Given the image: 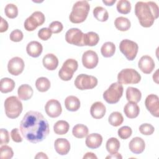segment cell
<instances>
[{
    "instance_id": "obj_1",
    "label": "cell",
    "mask_w": 159,
    "mask_h": 159,
    "mask_svg": "<svg viewBox=\"0 0 159 159\" xmlns=\"http://www.w3.org/2000/svg\"><path fill=\"white\" fill-rule=\"evenodd\" d=\"M20 130L23 137L31 143L43 140L49 134V125L42 113L30 111L26 112L20 123Z\"/></svg>"
},
{
    "instance_id": "obj_2",
    "label": "cell",
    "mask_w": 159,
    "mask_h": 159,
    "mask_svg": "<svg viewBox=\"0 0 159 159\" xmlns=\"http://www.w3.org/2000/svg\"><path fill=\"white\" fill-rule=\"evenodd\" d=\"M135 14L142 27H150L158 17V6L153 1H138L135 6Z\"/></svg>"
},
{
    "instance_id": "obj_3",
    "label": "cell",
    "mask_w": 159,
    "mask_h": 159,
    "mask_svg": "<svg viewBox=\"0 0 159 159\" xmlns=\"http://www.w3.org/2000/svg\"><path fill=\"white\" fill-rule=\"evenodd\" d=\"M89 9L90 6L87 1H79L76 2L70 14V20L75 24L83 22L88 15Z\"/></svg>"
},
{
    "instance_id": "obj_4",
    "label": "cell",
    "mask_w": 159,
    "mask_h": 159,
    "mask_svg": "<svg viewBox=\"0 0 159 159\" xmlns=\"http://www.w3.org/2000/svg\"><path fill=\"white\" fill-rule=\"evenodd\" d=\"M22 109V103L16 96L8 97L4 101L5 113L7 117L10 119L18 117L21 114Z\"/></svg>"
},
{
    "instance_id": "obj_5",
    "label": "cell",
    "mask_w": 159,
    "mask_h": 159,
    "mask_svg": "<svg viewBox=\"0 0 159 159\" xmlns=\"http://www.w3.org/2000/svg\"><path fill=\"white\" fill-rule=\"evenodd\" d=\"M124 88L118 82L112 83L103 93L104 99L109 104L117 103L123 94Z\"/></svg>"
},
{
    "instance_id": "obj_6",
    "label": "cell",
    "mask_w": 159,
    "mask_h": 159,
    "mask_svg": "<svg viewBox=\"0 0 159 159\" xmlns=\"http://www.w3.org/2000/svg\"><path fill=\"white\" fill-rule=\"evenodd\" d=\"M141 80L140 75L134 69L125 68L122 70L117 75V81L120 84H137Z\"/></svg>"
},
{
    "instance_id": "obj_7",
    "label": "cell",
    "mask_w": 159,
    "mask_h": 159,
    "mask_svg": "<svg viewBox=\"0 0 159 159\" xmlns=\"http://www.w3.org/2000/svg\"><path fill=\"white\" fill-rule=\"evenodd\" d=\"M78 61L73 58L67 59L63 63L58 71V76L63 81L70 80L73 73L78 69Z\"/></svg>"
},
{
    "instance_id": "obj_8",
    "label": "cell",
    "mask_w": 159,
    "mask_h": 159,
    "mask_svg": "<svg viewBox=\"0 0 159 159\" xmlns=\"http://www.w3.org/2000/svg\"><path fill=\"white\" fill-rule=\"evenodd\" d=\"M119 50L127 60L132 61L137 56L139 46L136 42L132 40L124 39L120 42Z\"/></svg>"
},
{
    "instance_id": "obj_9",
    "label": "cell",
    "mask_w": 159,
    "mask_h": 159,
    "mask_svg": "<svg viewBox=\"0 0 159 159\" xmlns=\"http://www.w3.org/2000/svg\"><path fill=\"white\" fill-rule=\"evenodd\" d=\"M98 80L96 77L86 74L78 75L75 80V85L80 90L90 89L96 86Z\"/></svg>"
},
{
    "instance_id": "obj_10",
    "label": "cell",
    "mask_w": 159,
    "mask_h": 159,
    "mask_svg": "<svg viewBox=\"0 0 159 159\" xmlns=\"http://www.w3.org/2000/svg\"><path fill=\"white\" fill-rule=\"evenodd\" d=\"M45 20L44 14L40 11H35L24 22V28L27 31H33L38 26L42 25Z\"/></svg>"
},
{
    "instance_id": "obj_11",
    "label": "cell",
    "mask_w": 159,
    "mask_h": 159,
    "mask_svg": "<svg viewBox=\"0 0 159 159\" xmlns=\"http://www.w3.org/2000/svg\"><path fill=\"white\" fill-rule=\"evenodd\" d=\"M83 32L78 28H71L69 29L65 34V40L70 43L76 46H84Z\"/></svg>"
},
{
    "instance_id": "obj_12",
    "label": "cell",
    "mask_w": 159,
    "mask_h": 159,
    "mask_svg": "<svg viewBox=\"0 0 159 159\" xmlns=\"http://www.w3.org/2000/svg\"><path fill=\"white\" fill-rule=\"evenodd\" d=\"M156 94H151L147 96L145 101V105L147 109L152 116L156 117H159V100Z\"/></svg>"
},
{
    "instance_id": "obj_13",
    "label": "cell",
    "mask_w": 159,
    "mask_h": 159,
    "mask_svg": "<svg viewBox=\"0 0 159 159\" xmlns=\"http://www.w3.org/2000/svg\"><path fill=\"white\" fill-rule=\"evenodd\" d=\"M24 68V60L19 57L12 58L8 62L7 70L9 73L12 75L17 76L20 75L23 71Z\"/></svg>"
},
{
    "instance_id": "obj_14",
    "label": "cell",
    "mask_w": 159,
    "mask_h": 159,
    "mask_svg": "<svg viewBox=\"0 0 159 159\" xmlns=\"http://www.w3.org/2000/svg\"><path fill=\"white\" fill-rule=\"evenodd\" d=\"M45 109L47 114L52 118L58 117L62 112L61 104L58 101L54 99H50L47 102Z\"/></svg>"
},
{
    "instance_id": "obj_15",
    "label": "cell",
    "mask_w": 159,
    "mask_h": 159,
    "mask_svg": "<svg viewBox=\"0 0 159 159\" xmlns=\"http://www.w3.org/2000/svg\"><path fill=\"white\" fill-rule=\"evenodd\" d=\"M99 61V58L97 53L93 50H88L85 52L82 56V63L83 66L88 69L95 68Z\"/></svg>"
},
{
    "instance_id": "obj_16",
    "label": "cell",
    "mask_w": 159,
    "mask_h": 159,
    "mask_svg": "<svg viewBox=\"0 0 159 159\" xmlns=\"http://www.w3.org/2000/svg\"><path fill=\"white\" fill-rule=\"evenodd\" d=\"M155 62L152 58L148 55L142 56L138 63L140 70L145 74H150L155 68Z\"/></svg>"
},
{
    "instance_id": "obj_17",
    "label": "cell",
    "mask_w": 159,
    "mask_h": 159,
    "mask_svg": "<svg viewBox=\"0 0 159 159\" xmlns=\"http://www.w3.org/2000/svg\"><path fill=\"white\" fill-rule=\"evenodd\" d=\"M55 151L61 155L68 154L70 150V143L65 138H58L55 140L54 143Z\"/></svg>"
},
{
    "instance_id": "obj_18",
    "label": "cell",
    "mask_w": 159,
    "mask_h": 159,
    "mask_svg": "<svg viewBox=\"0 0 159 159\" xmlns=\"http://www.w3.org/2000/svg\"><path fill=\"white\" fill-rule=\"evenodd\" d=\"M129 147L132 153L140 154L143 152L145 148V143L141 137H135L130 141Z\"/></svg>"
},
{
    "instance_id": "obj_19",
    "label": "cell",
    "mask_w": 159,
    "mask_h": 159,
    "mask_svg": "<svg viewBox=\"0 0 159 159\" xmlns=\"http://www.w3.org/2000/svg\"><path fill=\"white\" fill-rule=\"evenodd\" d=\"M106 112V106L100 101L95 102L91 106L90 113L91 116L94 119H99L102 118L104 116Z\"/></svg>"
},
{
    "instance_id": "obj_20",
    "label": "cell",
    "mask_w": 159,
    "mask_h": 159,
    "mask_svg": "<svg viewBox=\"0 0 159 159\" xmlns=\"http://www.w3.org/2000/svg\"><path fill=\"white\" fill-rule=\"evenodd\" d=\"M102 142V137L96 133H93L87 135L85 143L86 145L91 149H95L99 147Z\"/></svg>"
},
{
    "instance_id": "obj_21",
    "label": "cell",
    "mask_w": 159,
    "mask_h": 159,
    "mask_svg": "<svg viewBox=\"0 0 159 159\" xmlns=\"http://www.w3.org/2000/svg\"><path fill=\"white\" fill-rule=\"evenodd\" d=\"M43 50L42 44L37 41H32L29 42L26 47V51L27 54L34 58L39 57Z\"/></svg>"
},
{
    "instance_id": "obj_22",
    "label": "cell",
    "mask_w": 159,
    "mask_h": 159,
    "mask_svg": "<svg viewBox=\"0 0 159 159\" xmlns=\"http://www.w3.org/2000/svg\"><path fill=\"white\" fill-rule=\"evenodd\" d=\"M42 63L45 68L48 70L52 71L57 68L58 65V60L54 54L48 53L43 57Z\"/></svg>"
},
{
    "instance_id": "obj_23",
    "label": "cell",
    "mask_w": 159,
    "mask_h": 159,
    "mask_svg": "<svg viewBox=\"0 0 159 159\" xmlns=\"http://www.w3.org/2000/svg\"><path fill=\"white\" fill-rule=\"evenodd\" d=\"M124 112L128 118L134 119L139 116L140 108L137 103L134 102H128L124 106Z\"/></svg>"
},
{
    "instance_id": "obj_24",
    "label": "cell",
    "mask_w": 159,
    "mask_h": 159,
    "mask_svg": "<svg viewBox=\"0 0 159 159\" xmlns=\"http://www.w3.org/2000/svg\"><path fill=\"white\" fill-rule=\"evenodd\" d=\"M33 93L34 92L32 87L27 84L20 85L17 89L19 98L24 101H27L30 99L32 97Z\"/></svg>"
},
{
    "instance_id": "obj_25",
    "label": "cell",
    "mask_w": 159,
    "mask_h": 159,
    "mask_svg": "<svg viewBox=\"0 0 159 159\" xmlns=\"http://www.w3.org/2000/svg\"><path fill=\"white\" fill-rule=\"evenodd\" d=\"M142 98V93L139 89L134 87H128L126 89V99L129 102H139Z\"/></svg>"
},
{
    "instance_id": "obj_26",
    "label": "cell",
    "mask_w": 159,
    "mask_h": 159,
    "mask_svg": "<svg viewBox=\"0 0 159 159\" xmlns=\"http://www.w3.org/2000/svg\"><path fill=\"white\" fill-rule=\"evenodd\" d=\"M65 106L68 111H76L80 107V99L75 96H68L65 100Z\"/></svg>"
},
{
    "instance_id": "obj_27",
    "label": "cell",
    "mask_w": 159,
    "mask_h": 159,
    "mask_svg": "<svg viewBox=\"0 0 159 159\" xmlns=\"http://www.w3.org/2000/svg\"><path fill=\"white\" fill-rule=\"evenodd\" d=\"M99 40V37L98 34L94 32H89L84 34L83 44L86 46H95Z\"/></svg>"
},
{
    "instance_id": "obj_28",
    "label": "cell",
    "mask_w": 159,
    "mask_h": 159,
    "mask_svg": "<svg viewBox=\"0 0 159 159\" xmlns=\"http://www.w3.org/2000/svg\"><path fill=\"white\" fill-rule=\"evenodd\" d=\"M15 87V82L9 78H3L0 82V91L2 93L11 92Z\"/></svg>"
},
{
    "instance_id": "obj_29",
    "label": "cell",
    "mask_w": 159,
    "mask_h": 159,
    "mask_svg": "<svg viewBox=\"0 0 159 159\" xmlns=\"http://www.w3.org/2000/svg\"><path fill=\"white\" fill-rule=\"evenodd\" d=\"M88 128L84 124H79L75 125L72 129L73 135L78 139H83L88 134Z\"/></svg>"
},
{
    "instance_id": "obj_30",
    "label": "cell",
    "mask_w": 159,
    "mask_h": 159,
    "mask_svg": "<svg viewBox=\"0 0 159 159\" xmlns=\"http://www.w3.org/2000/svg\"><path fill=\"white\" fill-rule=\"evenodd\" d=\"M114 25L116 29L120 31H127L130 29L131 24L127 18L120 16L115 19Z\"/></svg>"
},
{
    "instance_id": "obj_31",
    "label": "cell",
    "mask_w": 159,
    "mask_h": 159,
    "mask_svg": "<svg viewBox=\"0 0 159 159\" xmlns=\"http://www.w3.org/2000/svg\"><path fill=\"white\" fill-rule=\"evenodd\" d=\"M116 51V45L113 42H107L104 43L101 48V52L102 55L106 58H109L114 55Z\"/></svg>"
},
{
    "instance_id": "obj_32",
    "label": "cell",
    "mask_w": 159,
    "mask_h": 159,
    "mask_svg": "<svg viewBox=\"0 0 159 159\" xmlns=\"http://www.w3.org/2000/svg\"><path fill=\"white\" fill-rule=\"evenodd\" d=\"M70 129L69 124L63 120H58L53 125V130L57 135H64L68 132Z\"/></svg>"
},
{
    "instance_id": "obj_33",
    "label": "cell",
    "mask_w": 159,
    "mask_h": 159,
    "mask_svg": "<svg viewBox=\"0 0 159 159\" xmlns=\"http://www.w3.org/2000/svg\"><path fill=\"white\" fill-rule=\"evenodd\" d=\"M106 147L109 154L111 155L116 153L118 152L120 148V142L115 137H111L107 140Z\"/></svg>"
},
{
    "instance_id": "obj_34",
    "label": "cell",
    "mask_w": 159,
    "mask_h": 159,
    "mask_svg": "<svg viewBox=\"0 0 159 159\" xmlns=\"http://www.w3.org/2000/svg\"><path fill=\"white\" fill-rule=\"evenodd\" d=\"M93 15L98 20L101 22H105L109 18L107 11L101 6H97L93 9Z\"/></svg>"
},
{
    "instance_id": "obj_35",
    "label": "cell",
    "mask_w": 159,
    "mask_h": 159,
    "mask_svg": "<svg viewBox=\"0 0 159 159\" xmlns=\"http://www.w3.org/2000/svg\"><path fill=\"white\" fill-rule=\"evenodd\" d=\"M35 86L40 92H45L50 88V81L45 77H40L35 81Z\"/></svg>"
},
{
    "instance_id": "obj_36",
    "label": "cell",
    "mask_w": 159,
    "mask_h": 159,
    "mask_svg": "<svg viewBox=\"0 0 159 159\" xmlns=\"http://www.w3.org/2000/svg\"><path fill=\"white\" fill-rule=\"evenodd\" d=\"M108 121L111 125L117 127L122 124L124 121V117L120 112L116 111L112 112L110 114L109 116Z\"/></svg>"
},
{
    "instance_id": "obj_37",
    "label": "cell",
    "mask_w": 159,
    "mask_h": 159,
    "mask_svg": "<svg viewBox=\"0 0 159 159\" xmlns=\"http://www.w3.org/2000/svg\"><path fill=\"white\" fill-rule=\"evenodd\" d=\"M116 8L119 13L127 14L130 12L131 4L127 0H120L117 3Z\"/></svg>"
},
{
    "instance_id": "obj_38",
    "label": "cell",
    "mask_w": 159,
    "mask_h": 159,
    "mask_svg": "<svg viewBox=\"0 0 159 159\" xmlns=\"http://www.w3.org/2000/svg\"><path fill=\"white\" fill-rule=\"evenodd\" d=\"M4 12L7 17L10 19H14L18 15L17 7L14 4H7L5 7Z\"/></svg>"
},
{
    "instance_id": "obj_39",
    "label": "cell",
    "mask_w": 159,
    "mask_h": 159,
    "mask_svg": "<svg viewBox=\"0 0 159 159\" xmlns=\"http://www.w3.org/2000/svg\"><path fill=\"white\" fill-rule=\"evenodd\" d=\"M1 153H0V158L1 159H10L12 158L14 155V152L11 147L6 145H2L0 148Z\"/></svg>"
},
{
    "instance_id": "obj_40",
    "label": "cell",
    "mask_w": 159,
    "mask_h": 159,
    "mask_svg": "<svg viewBox=\"0 0 159 159\" xmlns=\"http://www.w3.org/2000/svg\"><path fill=\"white\" fill-rule=\"evenodd\" d=\"M132 133V129L129 126H123L118 129L117 134L119 137L122 139H127L129 138Z\"/></svg>"
},
{
    "instance_id": "obj_41",
    "label": "cell",
    "mask_w": 159,
    "mask_h": 159,
    "mask_svg": "<svg viewBox=\"0 0 159 159\" xmlns=\"http://www.w3.org/2000/svg\"><path fill=\"white\" fill-rule=\"evenodd\" d=\"M139 131L143 135H150L154 132L155 128L152 124L145 123L140 125L139 127Z\"/></svg>"
},
{
    "instance_id": "obj_42",
    "label": "cell",
    "mask_w": 159,
    "mask_h": 159,
    "mask_svg": "<svg viewBox=\"0 0 159 159\" xmlns=\"http://www.w3.org/2000/svg\"><path fill=\"white\" fill-rule=\"evenodd\" d=\"M63 28V24L60 21H53L48 26V29L51 30L52 33L58 34L62 31Z\"/></svg>"
},
{
    "instance_id": "obj_43",
    "label": "cell",
    "mask_w": 159,
    "mask_h": 159,
    "mask_svg": "<svg viewBox=\"0 0 159 159\" xmlns=\"http://www.w3.org/2000/svg\"><path fill=\"white\" fill-rule=\"evenodd\" d=\"M51 30L47 27H43L40 29L38 32V37L42 40H47L52 36Z\"/></svg>"
},
{
    "instance_id": "obj_44",
    "label": "cell",
    "mask_w": 159,
    "mask_h": 159,
    "mask_svg": "<svg viewBox=\"0 0 159 159\" xmlns=\"http://www.w3.org/2000/svg\"><path fill=\"white\" fill-rule=\"evenodd\" d=\"M23 37H24V35H23L22 32L20 30L16 29L11 32V33L10 34L9 38L11 41L15 42H18L22 40Z\"/></svg>"
},
{
    "instance_id": "obj_45",
    "label": "cell",
    "mask_w": 159,
    "mask_h": 159,
    "mask_svg": "<svg viewBox=\"0 0 159 159\" xmlns=\"http://www.w3.org/2000/svg\"><path fill=\"white\" fill-rule=\"evenodd\" d=\"M0 144H7L9 142V134L6 129H1L0 130Z\"/></svg>"
},
{
    "instance_id": "obj_46",
    "label": "cell",
    "mask_w": 159,
    "mask_h": 159,
    "mask_svg": "<svg viewBox=\"0 0 159 159\" xmlns=\"http://www.w3.org/2000/svg\"><path fill=\"white\" fill-rule=\"evenodd\" d=\"M11 137L12 140L15 142L19 143L22 141V137H21L19 130L17 128H14L11 130Z\"/></svg>"
},
{
    "instance_id": "obj_47",
    "label": "cell",
    "mask_w": 159,
    "mask_h": 159,
    "mask_svg": "<svg viewBox=\"0 0 159 159\" xmlns=\"http://www.w3.org/2000/svg\"><path fill=\"white\" fill-rule=\"evenodd\" d=\"M8 29V23L3 18L1 17V25H0V32L2 33L6 32Z\"/></svg>"
},
{
    "instance_id": "obj_48",
    "label": "cell",
    "mask_w": 159,
    "mask_h": 159,
    "mask_svg": "<svg viewBox=\"0 0 159 159\" xmlns=\"http://www.w3.org/2000/svg\"><path fill=\"white\" fill-rule=\"evenodd\" d=\"M106 158H116V159H122V155L119 153H116L114 154H111V155H108L106 157Z\"/></svg>"
},
{
    "instance_id": "obj_49",
    "label": "cell",
    "mask_w": 159,
    "mask_h": 159,
    "mask_svg": "<svg viewBox=\"0 0 159 159\" xmlns=\"http://www.w3.org/2000/svg\"><path fill=\"white\" fill-rule=\"evenodd\" d=\"M83 158H90V159H92V158H95V159H97V157L96 156V155L94 153H92V152H87L83 157Z\"/></svg>"
},
{
    "instance_id": "obj_50",
    "label": "cell",
    "mask_w": 159,
    "mask_h": 159,
    "mask_svg": "<svg viewBox=\"0 0 159 159\" xmlns=\"http://www.w3.org/2000/svg\"><path fill=\"white\" fill-rule=\"evenodd\" d=\"M35 158H48V157L47 156V155L43 153V152H39L35 156Z\"/></svg>"
},
{
    "instance_id": "obj_51",
    "label": "cell",
    "mask_w": 159,
    "mask_h": 159,
    "mask_svg": "<svg viewBox=\"0 0 159 159\" xmlns=\"http://www.w3.org/2000/svg\"><path fill=\"white\" fill-rule=\"evenodd\" d=\"M116 0H102V2L104 4H105L106 6H112L115 2H116Z\"/></svg>"
},
{
    "instance_id": "obj_52",
    "label": "cell",
    "mask_w": 159,
    "mask_h": 159,
    "mask_svg": "<svg viewBox=\"0 0 159 159\" xmlns=\"http://www.w3.org/2000/svg\"><path fill=\"white\" fill-rule=\"evenodd\" d=\"M158 70H157L156 71V72L155 73V74H153V81L156 83H158Z\"/></svg>"
}]
</instances>
